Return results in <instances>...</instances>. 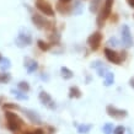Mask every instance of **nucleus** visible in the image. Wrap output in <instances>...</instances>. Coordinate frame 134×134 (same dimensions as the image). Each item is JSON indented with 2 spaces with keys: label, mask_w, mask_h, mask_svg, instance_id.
<instances>
[{
  "label": "nucleus",
  "mask_w": 134,
  "mask_h": 134,
  "mask_svg": "<svg viewBox=\"0 0 134 134\" xmlns=\"http://www.w3.org/2000/svg\"><path fill=\"white\" fill-rule=\"evenodd\" d=\"M69 93H70V97H80L81 96V91L77 89L76 86H74V87H70L69 90Z\"/></svg>",
  "instance_id": "obj_17"
},
{
  "label": "nucleus",
  "mask_w": 134,
  "mask_h": 134,
  "mask_svg": "<svg viewBox=\"0 0 134 134\" xmlns=\"http://www.w3.org/2000/svg\"><path fill=\"white\" fill-rule=\"evenodd\" d=\"M22 111H24L25 116L29 118V119L32 123L40 124V123L42 122V121H41V117L38 116V113H37V112H35V111H32V110H29V108H25V110H22Z\"/></svg>",
  "instance_id": "obj_11"
},
{
  "label": "nucleus",
  "mask_w": 134,
  "mask_h": 134,
  "mask_svg": "<svg viewBox=\"0 0 134 134\" xmlns=\"http://www.w3.org/2000/svg\"><path fill=\"white\" fill-rule=\"evenodd\" d=\"M122 40H123V43H124V46H126L127 48H129V47L133 46L132 33H130V30L127 25H124L122 27Z\"/></svg>",
  "instance_id": "obj_9"
},
{
  "label": "nucleus",
  "mask_w": 134,
  "mask_h": 134,
  "mask_svg": "<svg viewBox=\"0 0 134 134\" xmlns=\"http://www.w3.org/2000/svg\"><path fill=\"white\" fill-rule=\"evenodd\" d=\"M5 117H6V121H8V127L12 132H16V130H19L21 128V126H22V119H21L17 114L8 111V112H5Z\"/></svg>",
  "instance_id": "obj_2"
},
{
  "label": "nucleus",
  "mask_w": 134,
  "mask_h": 134,
  "mask_svg": "<svg viewBox=\"0 0 134 134\" xmlns=\"http://www.w3.org/2000/svg\"><path fill=\"white\" fill-rule=\"evenodd\" d=\"M100 1H101V0H92V1H91V5H90V11L91 12L97 11L98 5H100Z\"/></svg>",
  "instance_id": "obj_20"
},
{
  "label": "nucleus",
  "mask_w": 134,
  "mask_h": 134,
  "mask_svg": "<svg viewBox=\"0 0 134 134\" xmlns=\"http://www.w3.org/2000/svg\"><path fill=\"white\" fill-rule=\"evenodd\" d=\"M129 84H130V86H132V87H134V77H133V79H130Z\"/></svg>",
  "instance_id": "obj_31"
},
{
  "label": "nucleus",
  "mask_w": 134,
  "mask_h": 134,
  "mask_svg": "<svg viewBox=\"0 0 134 134\" xmlns=\"http://www.w3.org/2000/svg\"><path fill=\"white\" fill-rule=\"evenodd\" d=\"M32 21H33V24L36 25V27H38V29H41V30H48L52 27V24L47 19H44L42 15H38V14H33Z\"/></svg>",
  "instance_id": "obj_4"
},
{
  "label": "nucleus",
  "mask_w": 134,
  "mask_h": 134,
  "mask_svg": "<svg viewBox=\"0 0 134 134\" xmlns=\"http://www.w3.org/2000/svg\"><path fill=\"white\" fill-rule=\"evenodd\" d=\"M10 74L8 73H0V84H5L10 80Z\"/></svg>",
  "instance_id": "obj_21"
},
{
  "label": "nucleus",
  "mask_w": 134,
  "mask_h": 134,
  "mask_svg": "<svg viewBox=\"0 0 134 134\" xmlns=\"http://www.w3.org/2000/svg\"><path fill=\"white\" fill-rule=\"evenodd\" d=\"M101 41H102V35L101 32H93L91 36L87 38V43H89L90 48L96 51V49L100 47L101 44Z\"/></svg>",
  "instance_id": "obj_7"
},
{
  "label": "nucleus",
  "mask_w": 134,
  "mask_h": 134,
  "mask_svg": "<svg viewBox=\"0 0 134 134\" xmlns=\"http://www.w3.org/2000/svg\"><path fill=\"white\" fill-rule=\"evenodd\" d=\"M57 9L62 12V14H66V12L70 11V8L66 5V3H59L58 6H57Z\"/></svg>",
  "instance_id": "obj_19"
},
{
  "label": "nucleus",
  "mask_w": 134,
  "mask_h": 134,
  "mask_svg": "<svg viewBox=\"0 0 134 134\" xmlns=\"http://www.w3.org/2000/svg\"><path fill=\"white\" fill-rule=\"evenodd\" d=\"M37 43H38V47H40V48H41L42 51H48L49 47H51V46H49L48 43H46V42H44V41H42V40H40V41L37 42Z\"/></svg>",
  "instance_id": "obj_23"
},
{
  "label": "nucleus",
  "mask_w": 134,
  "mask_h": 134,
  "mask_svg": "<svg viewBox=\"0 0 134 134\" xmlns=\"http://www.w3.org/2000/svg\"><path fill=\"white\" fill-rule=\"evenodd\" d=\"M11 66V62L9 58H1V60H0V69L3 70V71H6Z\"/></svg>",
  "instance_id": "obj_13"
},
{
  "label": "nucleus",
  "mask_w": 134,
  "mask_h": 134,
  "mask_svg": "<svg viewBox=\"0 0 134 134\" xmlns=\"http://www.w3.org/2000/svg\"><path fill=\"white\" fill-rule=\"evenodd\" d=\"M113 80H114V76L113 74L111 73V71H107L105 75V85L106 86H110L113 84Z\"/></svg>",
  "instance_id": "obj_14"
},
{
  "label": "nucleus",
  "mask_w": 134,
  "mask_h": 134,
  "mask_svg": "<svg viewBox=\"0 0 134 134\" xmlns=\"http://www.w3.org/2000/svg\"><path fill=\"white\" fill-rule=\"evenodd\" d=\"M60 71H62V76L64 77V79H71V77H73V71L69 70L68 68H65V66L62 68Z\"/></svg>",
  "instance_id": "obj_16"
},
{
  "label": "nucleus",
  "mask_w": 134,
  "mask_h": 134,
  "mask_svg": "<svg viewBox=\"0 0 134 134\" xmlns=\"http://www.w3.org/2000/svg\"><path fill=\"white\" fill-rule=\"evenodd\" d=\"M31 42H32V37H31L29 31H27V30L20 31L19 36H17V38H16V44L19 46V47H26V46L31 44Z\"/></svg>",
  "instance_id": "obj_5"
},
{
  "label": "nucleus",
  "mask_w": 134,
  "mask_h": 134,
  "mask_svg": "<svg viewBox=\"0 0 134 134\" xmlns=\"http://www.w3.org/2000/svg\"><path fill=\"white\" fill-rule=\"evenodd\" d=\"M59 1H60V3H66V4H68V3H70L71 0H59Z\"/></svg>",
  "instance_id": "obj_32"
},
{
  "label": "nucleus",
  "mask_w": 134,
  "mask_h": 134,
  "mask_svg": "<svg viewBox=\"0 0 134 134\" xmlns=\"http://www.w3.org/2000/svg\"><path fill=\"white\" fill-rule=\"evenodd\" d=\"M1 58H3V57H1V54H0V60H1Z\"/></svg>",
  "instance_id": "obj_33"
},
{
  "label": "nucleus",
  "mask_w": 134,
  "mask_h": 134,
  "mask_svg": "<svg viewBox=\"0 0 134 134\" xmlns=\"http://www.w3.org/2000/svg\"><path fill=\"white\" fill-rule=\"evenodd\" d=\"M4 108H15V110H17V108H19V106H16V105H10V103H5V105H4Z\"/></svg>",
  "instance_id": "obj_28"
},
{
  "label": "nucleus",
  "mask_w": 134,
  "mask_h": 134,
  "mask_svg": "<svg viewBox=\"0 0 134 134\" xmlns=\"http://www.w3.org/2000/svg\"><path fill=\"white\" fill-rule=\"evenodd\" d=\"M127 3H128L130 8H134V0H127Z\"/></svg>",
  "instance_id": "obj_30"
},
{
  "label": "nucleus",
  "mask_w": 134,
  "mask_h": 134,
  "mask_svg": "<svg viewBox=\"0 0 134 134\" xmlns=\"http://www.w3.org/2000/svg\"><path fill=\"white\" fill-rule=\"evenodd\" d=\"M112 5H113V0H105V4L102 6L101 11H100V15L97 17V25L100 27L103 26L105 21L107 20V17L111 15V11H112Z\"/></svg>",
  "instance_id": "obj_1"
},
{
  "label": "nucleus",
  "mask_w": 134,
  "mask_h": 134,
  "mask_svg": "<svg viewBox=\"0 0 134 134\" xmlns=\"http://www.w3.org/2000/svg\"><path fill=\"white\" fill-rule=\"evenodd\" d=\"M44 132L42 129H35V130H30V132H25L24 134H43Z\"/></svg>",
  "instance_id": "obj_26"
},
{
  "label": "nucleus",
  "mask_w": 134,
  "mask_h": 134,
  "mask_svg": "<svg viewBox=\"0 0 134 134\" xmlns=\"http://www.w3.org/2000/svg\"><path fill=\"white\" fill-rule=\"evenodd\" d=\"M36 6L42 14H44L47 16H54V10H53V8L47 1H44V0H38L36 3Z\"/></svg>",
  "instance_id": "obj_6"
},
{
  "label": "nucleus",
  "mask_w": 134,
  "mask_h": 134,
  "mask_svg": "<svg viewBox=\"0 0 134 134\" xmlns=\"http://www.w3.org/2000/svg\"><path fill=\"white\" fill-rule=\"evenodd\" d=\"M105 54H106V58L111 62V63H114V64H121L123 60H124V58H126V53H117L114 52L113 49H110V48H106L105 49Z\"/></svg>",
  "instance_id": "obj_3"
},
{
  "label": "nucleus",
  "mask_w": 134,
  "mask_h": 134,
  "mask_svg": "<svg viewBox=\"0 0 134 134\" xmlns=\"http://www.w3.org/2000/svg\"><path fill=\"white\" fill-rule=\"evenodd\" d=\"M103 133L105 134H112L113 133V126L111 123H107L103 126Z\"/></svg>",
  "instance_id": "obj_22"
},
{
  "label": "nucleus",
  "mask_w": 134,
  "mask_h": 134,
  "mask_svg": "<svg viewBox=\"0 0 134 134\" xmlns=\"http://www.w3.org/2000/svg\"><path fill=\"white\" fill-rule=\"evenodd\" d=\"M92 128V126L91 124H82V126H79V128H77V132L80 134H87L90 132V129Z\"/></svg>",
  "instance_id": "obj_15"
},
{
  "label": "nucleus",
  "mask_w": 134,
  "mask_h": 134,
  "mask_svg": "<svg viewBox=\"0 0 134 134\" xmlns=\"http://www.w3.org/2000/svg\"><path fill=\"white\" fill-rule=\"evenodd\" d=\"M107 113L110 117H113V118H117V119H121V118H124L127 117V111L126 110H119L117 107H114V106H107Z\"/></svg>",
  "instance_id": "obj_8"
},
{
  "label": "nucleus",
  "mask_w": 134,
  "mask_h": 134,
  "mask_svg": "<svg viewBox=\"0 0 134 134\" xmlns=\"http://www.w3.org/2000/svg\"><path fill=\"white\" fill-rule=\"evenodd\" d=\"M107 71H108V70L106 69V68L101 66V68L98 69V75H100V76H103V77H105V75H106V73H107Z\"/></svg>",
  "instance_id": "obj_27"
},
{
  "label": "nucleus",
  "mask_w": 134,
  "mask_h": 134,
  "mask_svg": "<svg viewBox=\"0 0 134 134\" xmlns=\"http://www.w3.org/2000/svg\"><path fill=\"white\" fill-rule=\"evenodd\" d=\"M11 93L15 96V97H17L19 100H27V95H25V93H22L21 91H19V90H14L11 89Z\"/></svg>",
  "instance_id": "obj_18"
},
{
  "label": "nucleus",
  "mask_w": 134,
  "mask_h": 134,
  "mask_svg": "<svg viewBox=\"0 0 134 134\" xmlns=\"http://www.w3.org/2000/svg\"><path fill=\"white\" fill-rule=\"evenodd\" d=\"M113 134H124V128H123L122 126L114 128V129H113Z\"/></svg>",
  "instance_id": "obj_25"
},
{
  "label": "nucleus",
  "mask_w": 134,
  "mask_h": 134,
  "mask_svg": "<svg viewBox=\"0 0 134 134\" xmlns=\"http://www.w3.org/2000/svg\"><path fill=\"white\" fill-rule=\"evenodd\" d=\"M40 100H41V102L46 107H48L51 110H54V108H55V103H54V101L52 100V97H51V95H49L48 92L41 91V93H40Z\"/></svg>",
  "instance_id": "obj_10"
},
{
  "label": "nucleus",
  "mask_w": 134,
  "mask_h": 134,
  "mask_svg": "<svg viewBox=\"0 0 134 134\" xmlns=\"http://www.w3.org/2000/svg\"><path fill=\"white\" fill-rule=\"evenodd\" d=\"M108 44H112V46H114V47H116V46H118V41L116 40V38H111L110 42H108Z\"/></svg>",
  "instance_id": "obj_29"
},
{
  "label": "nucleus",
  "mask_w": 134,
  "mask_h": 134,
  "mask_svg": "<svg viewBox=\"0 0 134 134\" xmlns=\"http://www.w3.org/2000/svg\"><path fill=\"white\" fill-rule=\"evenodd\" d=\"M25 66H26V69L29 73H33L35 70L38 68V65H37V62L33 60V59H30V58H26L25 59Z\"/></svg>",
  "instance_id": "obj_12"
},
{
  "label": "nucleus",
  "mask_w": 134,
  "mask_h": 134,
  "mask_svg": "<svg viewBox=\"0 0 134 134\" xmlns=\"http://www.w3.org/2000/svg\"><path fill=\"white\" fill-rule=\"evenodd\" d=\"M19 87H20L22 91H29V89H30L29 82L27 81H21L20 84H19Z\"/></svg>",
  "instance_id": "obj_24"
}]
</instances>
